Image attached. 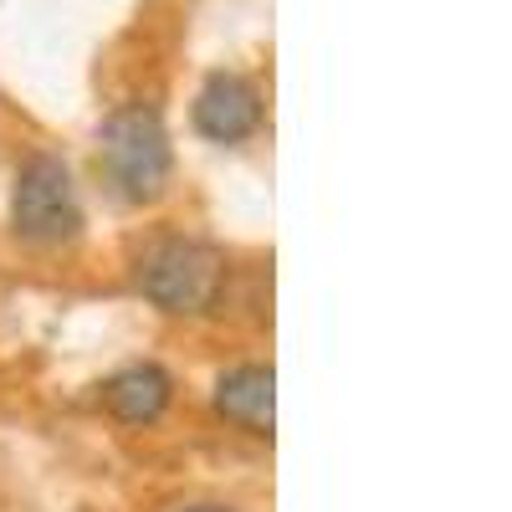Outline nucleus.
Returning a JSON list of instances; mask_svg holds the SVG:
<instances>
[{"label":"nucleus","instance_id":"nucleus-1","mask_svg":"<svg viewBox=\"0 0 512 512\" xmlns=\"http://www.w3.org/2000/svg\"><path fill=\"white\" fill-rule=\"evenodd\" d=\"M134 287L169 318H200L226 292V256L195 236H154L134 256Z\"/></svg>","mask_w":512,"mask_h":512},{"label":"nucleus","instance_id":"nucleus-2","mask_svg":"<svg viewBox=\"0 0 512 512\" xmlns=\"http://www.w3.org/2000/svg\"><path fill=\"white\" fill-rule=\"evenodd\" d=\"M98 159L103 175L113 180V190L134 205H149L169 190V175H175V154H169V128L154 108L128 103L113 108L98 128Z\"/></svg>","mask_w":512,"mask_h":512},{"label":"nucleus","instance_id":"nucleus-3","mask_svg":"<svg viewBox=\"0 0 512 512\" xmlns=\"http://www.w3.org/2000/svg\"><path fill=\"white\" fill-rule=\"evenodd\" d=\"M11 231L26 246H72L82 236V200L57 154H31L11 190Z\"/></svg>","mask_w":512,"mask_h":512},{"label":"nucleus","instance_id":"nucleus-4","mask_svg":"<svg viewBox=\"0 0 512 512\" xmlns=\"http://www.w3.org/2000/svg\"><path fill=\"white\" fill-rule=\"evenodd\" d=\"M195 134L210 144H241L262 128V93L241 72H210L205 88L195 93Z\"/></svg>","mask_w":512,"mask_h":512},{"label":"nucleus","instance_id":"nucleus-5","mask_svg":"<svg viewBox=\"0 0 512 512\" xmlns=\"http://www.w3.org/2000/svg\"><path fill=\"white\" fill-rule=\"evenodd\" d=\"M216 410L246 436H272L277 425V374L267 364H236L216 379Z\"/></svg>","mask_w":512,"mask_h":512},{"label":"nucleus","instance_id":"nucleus-6","mask_svg":"<svg viewBox=\"0 0 512 512\" xmlns=\"http://www.w3.org/2000/svg\"><path fill=\"white\" fill-rule=\"evenodd\" d=\"M169 400H175V379H169L159 364H128L103 384V410L123 425H154Z\"/></svg>","mask_w":512,"mask_h":512},{"label":"nucleus","instance_id":"nucleus-7","mask_svg":"<svg viewBox=\"0 0 512 512\" xmlns=\"http://www.w3.org/2000/svg\"><path fill=\"white\" fill-rule=\"evenodd\" d=\"M185 512H231V507H185Z\"/></svg>","mask_w":512,"mask_h":512}]
</instances>
